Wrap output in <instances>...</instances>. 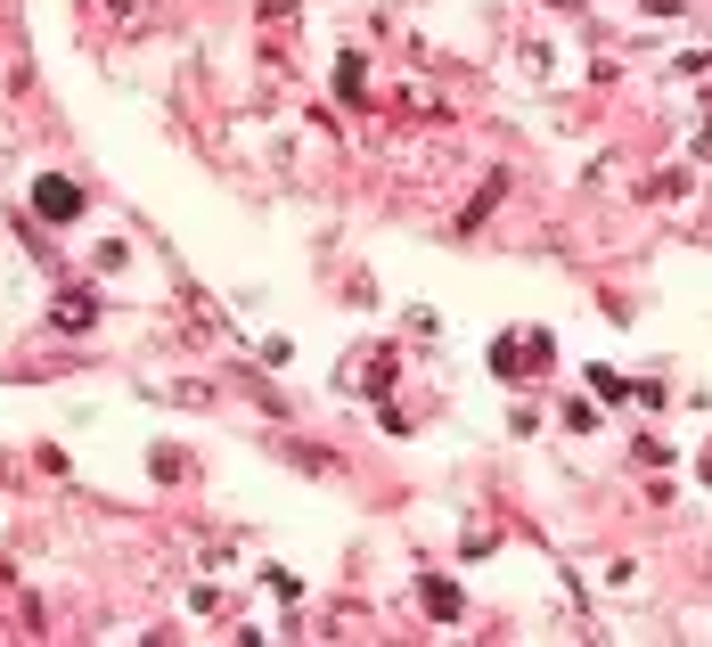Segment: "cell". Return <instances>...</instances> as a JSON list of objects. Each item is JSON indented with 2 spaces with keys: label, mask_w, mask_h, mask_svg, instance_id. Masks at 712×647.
I'll use <instances>...</instances> for the list:
<instances>
[{
  "label": "cell",
  "mask_w": 712,
  "mask_h": 647,
  "mask_svg": "<svg viewBox=\"0 0 712 647\" xmlns=\"http://www.w3.org/2000/svg\"><path fill=\"white\" fill-rule=\"evenodd\" d=\"M33 214H41V222H74V214H82V189H74V181H58V173L33 181Z\"/></svg>",
  "instance_id": "6da1fadb"
},
{
  "label": "cell",
  "mask_w": 712,
  "mask_h": 647,
  "mask_svg": "<svg viewBox=\"0 0 712 647\" xmlns=\"http://www.w3.org/2000/svg\"><path fill=\"white\" fill-rule=\"evenodd\" d=\"M426 615H458V590H451V582H426Z\"/></svg>",
  "instance_id": "7a4b0ae2"
}]
</instances>
